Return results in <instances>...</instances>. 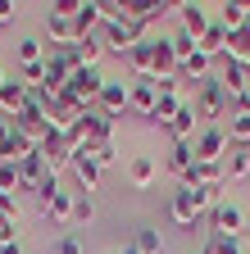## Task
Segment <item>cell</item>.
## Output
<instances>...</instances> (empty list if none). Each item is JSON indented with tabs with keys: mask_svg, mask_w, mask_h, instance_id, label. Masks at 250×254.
<instances>
[{
	"mask_svg": "<svg viewBox=\"0 0 250 254\" xmlns=\"http://www.w3.org/2000/svg\"><path fill=\"white\" fill-rule=\"evenodd\" d=\"M100 14H105V23H100V41H105V50L128 55L132 46L150 41V27H141V23H132V18H123V14H118V0H100Z\"/></svg>",
	"mask_w": 250,
	"mask_h": 254,
	"instance_id": "cell-1",
	"label": "cell"
},
{
	"mask_svg": "<svg viewBox=\"0 0 250 254\" xmlns=\"http://www.w3.org/2000/svg\"><path fill=\"white\" fill-rule=\"evenodd\" d=\"M191 105H196V118H205V127H214L218 118H228V86L209 73V77L191 91Z\"/></svg>",
	"mask_w": 250,
	"mask_h": 254,
	"instance_id": "cell-2",
	"label": "cell"
},
{
	"mask_svg": "<svg viewBox=\"0 0 250 254\" xmlns=\"http://www.w3.org/2000/svg\"><path fill=\"white\" fill-rule=\"evenodd\" d=\"M9 123H14V132H18V136H27L32 145H41V141L55 132V127H50V114H46V109L32 100V95H27V105H23V109H18Z\"/></svg>",
	"mask_w": 250,
	"mask_h": 254,
	"instance_id": "cell-3",
	"label": "cell"
},
{
	"mask_svg": "<svg viewBox=\"0 0 250 254\" xmlns=\"http://www.w3.org/2000/svg\"><path fill=\"white\" fill-rule=\"evenodd\" d=\"M191 150H196V159H200V164H223V159H228V150H232L228 127H223V123L200 127V132H196V141H191Z\"/></svg>",
	"mask_w": 250,
	"mask_h": 254,
	"instance_id": "cell-4",
	"label": "cell"
},
{
	"mask_svg": "<svg viewBox=\"0 0 250 254\" xmlns=\"http://www.w3.org/2000/svg\"><path fill=\"white\" fill-rule=\"evenodd\" d=\"M209 232L214 236H246V209L237 204V200H218L214 209H209Z\"/></svg>",
	"mask_w": 250,
	"mask_h": 254,
	"instance_id": "cell-5",
	"label": "cell"
},
{
	"mask_svg": "<svg viewBox=\"0 0 250 254\" xmlns=\"http://www.w3.org/2000/svg\"><path fill=\"white\" fill-rule=\"evenodd\" d=\"M105 82H109V77L100 73V64H96V68H73V77H69V95H78L86 109H96V100H100Z\"/></svg>",
	"mask_w": 250,
	"mask_h": 254,
	"instance_id": "cell-6",
	"label": "cell"
},
{
	"mask_svg": "<svg viewBox=\"0 0 250 254\" xmlns=\"http://www.w3.org/2000/svg\"><path fill=\"white\" fill-rule=\"evenodd\" d=\"M91 109L78 100V95H69V91H59L55 100H50V127H59V132H69L73 123H82Z\"/></svg>",
	"mask_w": 250,
	"mask_h": 254,
	"instance_id": "cell-7",
	"label": "cell"
},
{
	"mask_svg": "<svg viewBox=\"0 0 250 254\" xmlns=\"http://www.w3.org/2000/svg\"><path fill=\"white\" fill-rule=\"evenodd\" d=\"M214 77L228 86V95L250 91V64H241V59H232V55H218V59H214Z\"/></svg>",
	"mask_w": 250,
	"mask_h": 254,
	"instance_id": "cell-8",
	"label": "cell"
},
{
	"mask_svg": "<svg viewBox=\"0 0 250 254\" xmlns=\"http://www.w3.org/2000/svg\"><path fill=\"white\" fill-rule=\"evenodd\" d=\"M155 100H160V91H155V77H132V82H128V114H137V118H146V123H150Z\"/></svg>",
	"mask_w": 250,
	"mask_h": 254,
	"instance_id": "cell-9",
	"label": "cell"
},
{
	"mask_svg": "<svg viewBox=\"0 0 250 254\" xmlns=\"http://www.w3.org/2000/svg\"><path fill=\"white\" fill-rule=\"evenodd\" d=\"M37 154L46 159V168H50V173H59L64 164H73V154H78V150H73V145H69V136H64V132L55 127V132H50V136L37 145Z\"/></svg>",
	"mask_w": 250,
	"mask_h": 254,
	"instance_id": "cell-10",
	"label": "cell"
},
{
	"mask_svg": "<svg viewBox=\"0 0 250 254\" xmlns=\"http://www.w3.org/2000/svg\"><path fill=\"white\" fill-rule=\"evenodd\" d=\"M105 145H114V118L100 114V109H91L86 114V145L82 150H105Z\"/></svg>",
	"mask_w": 250,
	"mask_h": 254,
	"instance_id": "cell-11",
	"label": "cell"
},
{
	"mask_svg": "<svg viewBox=\"0 0 250 254\" xmlns=\"http://www.w3.org/2000/svg\"><path fill=\"white\" fill-rule=\"evenodd\" d=\"M150 46H155V82H164V77H177L182 59H177L173 41H168V37H150Z\"/></svg>",
	"mask_w": 250,
	"mask_h": 254,
	"instance_id": "cell-12",
	"label": "cell"
},
{
	"mask_svg": "<svg viewBox=\"0 0 250 254\" xmlns=\"http://www.w3.org/2000/svg\"><path fill=\"white\" fill-rule=\"evenodd\" d=\"M96 109L100 114H109V118H123L128 114V82H105V91H100V100H96Z\"/></svg>",
	"mask_w": 250,
	"mask_h": 254,
	"instance_id": "cell-13",
	"label": "cell"
},
{
	"mask_svg": "<svg viewBox=\"0 0 250 254\" xmlns=\"http://www.w3.org/2000/svg\"><path fill=\"white\" fill-rule=\"evenodd\" d=\"M69 168H73V177H78V190H86V195L100 186V173H105V168H100L86 150H78V154H73V164H69Z\"/></svg>",
	"mask_w": 250,
	"mask_h": 254,
	"instance_id": "cell-14",
	"label": "cell"
},
{
	"mask_svg": "<svg viewBox=\"0 0 250 254\" xmlns=\"http://www.w3.org/2000/svg\"><path fill=\"white\" fill-rule=\"evenodd\" d=\"M177 18H182V32L186 37H205L209 32V23H214V14H209V5H177Z\"/></svg>",
	"mask_w": 250,
	"mask_h": 254,
	"instance_id": "cell-15",
	"label": "cell"
},
{
	"mask_svg": "<svg viewBox=\"0 0 250 254\" xmlns=\"http://www.w3.org/2000/svg\"><path fill=\"white\" fill-rule=\"evenodd\" d=\"M164 127H168V136H173V141H196V105H191V95L182 100V109H177Z\"/></svg>",
	"mask_w": 250,
	"mask_h": 254,
	"instance_id": "cell-16",
	"label": "cell"
},
{
	"mask_svg": "<svg viewBox=\"0 0 250 254\" xmlns=\"http://www.w3.org/2000/svg\"><path fill=\"white\" fill-rule=\"evenodd\" d=\"M46 177H50V168H46V159L37 150L27 154V159H18V190H37Z\"/></svg>",
	"mask_w": 250,
	"mask_h": 254,
	"instance_id": "cell-17",
	"label": "cell"
},
{
	"mask_svg": "<svg viewBox=\"0 0 250 254\" xmlns=\"http://www.w3.org/2000/svg\"><path fill=\"white\" fill-rule=\"evenodd\" d=\"M46 37H50V46H73L78 41L73 14H46Z\"/></svg>",
	"mask_w": 250,
	"mask_h": 254,
	"instance_id": "cell-18",
	"label": "cell"
},
{
	"mask_svg": "<svg viewBox=\"0 0 250 254\" xmlns=\"http://www.w3.org/2000/svg\"><path fill=\"white\" fill-rule=\"evenodd\" d=\"M191 164H196V150H191V141H173L168 145V159H164V168L182 182L186 173H191Z\"/></svg>",
	"mask_w": 250,
	"mask_h": 254,
	"instance_id": "cell-19",
	"label": "cell"
},
{
	"mask_svg": "<svg viewBox=\"0 0 250 254\" xmlns=\"http://www.w3.org/2000/svg\"><path fill=\"white\" fill-rule=\"evenodd\" d=\"M73 23H78V41H82V37H96V27L105 23V14H100V0H82V9L73 14Z\"/></svg>",
	"mask_w": 250,
	"mask_h": 254,
	"instance_id": "cell-20",
	"label": "cell"
},
{
	"mask_svg": "<svg viewBox=\"0 0 250 254\" xmlns=\"http://www.w3.org/2000/svg\"><path fill=\"white\" fill-rule=\"evenodd\" d=\"M128 68H132V77H155V46L150 41H141V46H132L128 55Z\"/></svg>",
	"mask_w": 250,
	"mask_h": 254,
	"instance_id": "cell-21",
	"label": "cell"
},
{
	"mask_svg": "<svg viewBox=\"0 0 250 254\" xmlns=\"http://www.w3.org/2000/svg\"><path fill=\"white\" fill-rule=\"evenodd\" d=\"M23 105H27V86H23L18 77H9L5 86H0V114H5V118H14Z\"/></svg>",
	"mask_w": 250,
	"mask_h": 254,
	"instance_id": "cell-22",
	"label": "cell"
},
{
	"mask_svg": "<svg viewBox=\"0 0 250 254\" xmlns=\"http://www.w3.org/2000/svg\"><path fill=\"white\" fill-rule=\"evenodd\" d=\"M223 173H228V186L241 182V177H250V145H232V150H228Z\"/></svg>",
	"mask_w": 250,
	"mask_h": 254,
	"instance_id": "cell-23",
	"label": "cell"
},
{
	"mask_svg": "<svg viewBox=\"0 0 250 254\" xmlns=\"http://www.w3.org/2000/svg\"><path fill=\"white\" fill-rule=\"evenodd\" d=\"M41 213H46V218H55V222H64V227H69V222H73V190H64V186H59L55 195H50V204H46Z\"/></svg>",
	"mask_w": 250,
	"mask_h": 254,
	"instance_id": "cell-24",
	"label": "cell"
},
{
	"mask_svg": "<svg viewBox=\"0 0 250 254\" xmlns=\"http://www.w3.org/2000/svg\"><path fill=\"white\" fill-rule=\"evenodd\" d=\"M37 145L32 141H27V136H18L14 132V127H9V136L5 141H0V159H5V164H18V159H27V154H32Z\"/></svg>",
	"mask_w": 250,
	"mask_h": 254,
	"instance_id": "cell-25",
	"label": "cell"
},
{
	"mask_svg": "<svg viewBox=\"0 0 250 254\" xmlns=\"http://www.w3.org/2000/svg\"><path fill=\"white\" fill-rule=\"evenodd\" d=\"M128 182H132V190H146L155 182V159L150 154H137L132 164H128Z\"/></svg>",
	"mask_w": 250,
	"mask_h": 254,
	"instance_id": "cell-26",
	"label": "cell"
},
{
	"mask_svg": "<svg viewBox=\"0 0 250 254\" xmlns=\"http://www.w3.org/2000/svg\"><path fill=\"white\" fill-rule=\"evenodd\" d=\"M246 14H250V5H246ZM223 55H232V59H241V64H250V18L228 37V50Z\"/></svg>",
	"mask_w": 250,
	"mask_h": 254,
	"instance_id": "cell-27",
	"label": "cell"
},
{
	"mask_svg": "<svg viewBox=\"0 0 250 254\" xmlns=\"http://www.w3.org/2000/svg\"><path fill=\"white\" fill-rule=\"evenodd\" d=\"M182 100H186L182 91H160V100H155V114H150V123H160V127H164V123H168V118L182 109Z\"/></svg>",
	"mask_w": 250,
	"mask_h": 254,
	"instance_id": "cell-28",
	"label": "cell"
},
{
	"mask_svg": "<svg viewBox=\"0 0 250 254\" xmlns=\"http://www.w3.org/2000/svg\"><path fill=\"white\" fill-rule=\"evenodd\" d=\"M46 59V46L37 41V37H23L18 46H14V64H18V68H27V64H41Z\"/></svg>",
	"mask_w": 250,
	"mask_h": 254,
	"instance_id": "cell-29",
	"label": "cell"
},
{
	"mask_svg": "<svg viewBox=\"0 0 250 254\" xmlns=\"http://www.w3.org/2000/svg\"><path fill=\"white\" fill-rule=\"evenodd\" d=\"M214 9H218V14H214V23H223V27H228V37H232V32L250 18V14H246V5H237V0H228V5H214Z\"/></svg>",
	"mask_w": 250,
	"mask_h": 254,
	"instance_id": "cell-30",
	"label": "cell"
},
{
	"mask_svg": "<svg viewBox=\"0 0 250 254\" xmlns=\"http://www.w3.org/2000/svg\"><path fill=\"white\" fill-rule=\"evenodd\" d=\"M91 218H96V204H91V195H86V190H73V222H69V227H86Z\"/></svg>",
	"mask_w": 250,
	"mask_h": 254,
	"instance_id": "cell-31",
	"label": "cell"
},
{
	"mask_svg": "<svg viewBox=\"0 0 250 254\" xmlns=\"http://www.w3.org/2000/svg\"><path fill=\"white\" fill-rule=\"evenodd\" d=\"M132 245L141 250V254H164V236L155 232V227H137V236H132Z\"/></svg>",
	"mask_w": 250,
	"mask_h": 254,
	"instance_id": "cell-32",
	"label": "cell"
},
{
	"mask_svg": "<svg viewBox=\"0 0 250 254\" xmlns=\"http://www.w3.org/2000/svg\"><path fill=\"white\" fill-rule=\"evenodd\" d=\"M228 141L232 145H250V114H232L228 118Z\"/></svg>",
	"mask_w": 250,
	"mask_h": 254,
	"instance_id": "cell-33",
	"label": "cell"
},
{
	"mask_svg": "<svg viewBox=\"0 0 250 254\" xmlns=\"http://www.w3.org/2000/svg\"><path fill=\"white\" fill-rule=\"evenodd\" d=\"M209 250L214 254H246V245L237 236H214V232H209Z\"/></svg>",
	"mask_w": 250,
	"mask_h": 254,
	"instance_id": "cell-34",
	"label": "cell"
},
{
	"mask_svg": "<svg viewBox=\"0 0 250 254\" xmlns=\"http://www.w3.org/2000/svg\"><path fill=\"white\" fill-rule=\"evenodd\" d=\"M168 41H173V50H177V59H191V55H196V37H186V32H182V27L173 32V37H168Z\"/></svg>",
	"mask_w": 250,
	"mask_h": 254,
	"instance_id": "cell-35",
	"label": "cell"
},
{
	"mask_svg": "<svg viewBox=\"0 0 250 254\" xmlns=\"http://www.w3.org/2000/svg\"><path fill=\"white\" fill-rule=\"evenodd\" d=\"M0 190H18V164H5V159H0Z\"/></svg>",
	"mask_w": 250,
	"mask_h": 254,
	"instance_id": "cell-36",
	"label": "cell"
},
{
	"mask_svg": "<svg viewBox=\"0 0 250 254\" xmlns=\"http://www.w3.org/2000/svg\"><path fill=\"white\" fill-rule=\"evenodd\" d=\"M55 190H59V173H50V177H46V182H41V186L32 190V195H37V204L46 209V204H50V195H55Z\"/></svg>",
	"mask_w": 250,
	"mask_h": 254,
	"instance_id": "cell-37",
	"label": "cell"
},
{
	"mask_svg": "<svg viewBox=\"0 0 250 254\" xmlns=\"http://www.w3.org/2000/svg\"><path fill=\"white\" fill-rule=\"evenodd\" d=\"M14 241H18V218L0 213V245H14Z\"/></svg>",
	"mask_w": 250,
	"mask_h": 254,
	"instance_id": "cell-38",
	"label": "cell"
},
{
	"mask_svg": "<svg viewBox=\"0 0 250 254\" xmlns=\"http://www.w3.org/2000/svg\"><path fill=\"white\" fill-rule=\"evenodd\" d=\"M232 114H250V91H237V95H228V118Z\"/></svg>",
	"mask_w": 250,
	"mask_h": 254,
	"instance_id": "cell-39",
	"label": "cell"
},
{
	"mask_svg": "<svg viewBox=\"0 0 250 254\" xmlns=\"http://www.w3.org/2000/svg\"><path fill=\"white\" fill-rule=\"evenodd\" d=\"M55 254H82V241L78 236H59L55 241Z\"/></svg>",
	"mask_w": 250,
	"mask_h": 254,
	"instance_id": "cell-40",
	"label": "cell"
},
{
	"mask_svg": "<svg viewBox=\"0 0 250 254\" xmlns=\"http://www.w3.org/2000/svg\"><path fill=\"white\" fill-rule=\"evenodd\" d=\"M78 9H82V0H50L46 14H78Z\"/></svg>",
	"mask_w": 250,
	"mask_h": 254,
	"instance_id": "cell-41",
	"label": "cell"
},
{
	"mask_svg": "<svg viewBox=\"0 0 250 254\" xmlns=\"http://www.w3.org/2000/svg\"><path fill=\"white\" fill-rule=\"evenodd\" d=\"M0 213H5V218H18V195H9V190H0Z\"/></svg>",
	"mask_w": 250,
	"mask_h": 254,
	"instance_id": "cell-42",
	"label": "cell"
},
{
	"mask_svg": "<svg viewBox=\"0 0 250 254\" xmlns=\"http://www.w3.org/2000/svg\"><path fill=\"white\" fill-rule=\"evenodd\" d=\"M18 18V5H14V0H0V27H9Z\"/></svg>",
	"mask_w": 250,
	"mask_h": 254,
	"instance_id": "cell-43",
	"label": "cell"
},
{
	"mask_svg": "<svg viewBox=\"0 0 250 254\" xmlns=\"http://www.w3.org/2000/svg\"><path fill=\"white\" fill-rule=\"evenodd\" d=\"M9 127H14V123H9L5 114H0V141H5V136H9Z\"/></svg>",
	"mask_w": 250,
	"mask_h": 254,
	"instance_id": "cell-44",
	"label": "cell"
},
{
	"mask_svg": "<svg viewBox=\"0 0 250 254\" xmlns=\"http://www.w3.org/2000/svg\"><path fill=\"white\" fill-rule=\"evenodd\" d=\"M0 254H23V245L14 241V245H0Z\"/></svg>",
	"mask_w": 250,
	"mask_h": 254,
	"instance_id": "cell-45",
	"label": "cell"
},
{
	"mask_svg": "<svg viewBox=\"0 0 250 254\" xmlns=\"http://www.w3.org/2000/svg\"><path fill=\"white\" fill-rule=\"evenodd\" d=\"M118 254H141V250H137V245H123V250H118Z\"/></svg>",
	"mask_w": 250,
	"mask_h": 254,
	"instance_id": "cell-46",
	"label": "cell"
},
{
	"mask_svg": "<svg viewBox=\"0 0 250 254\" xmlns=\"http://www.w3.org/2000/svg\"><path fill=\"white\" fill-rule=\"evenodd\" d=\"M5 82H9V73H5V68H0V86H5Z\"/></svg>",
	"mask_w": 250,
	"mask_h": 254,
	"instance_id": "cell-47",
	"label": "cell"
},
{
	"mask_svg": "<svg viewBox=\"0 0 250 254\" xmlns=\"http://www.w3.org/2000/svg\"><path fill=\"white\" fill-rule=\"evenodd\" d=\"M246 254H250V245H246Z\"/></svg>",
	"mask_w": 250,
	"mask_h": 254,
	"instance_id": "cell-48",
	"label": "cell"
}]
</instances>
